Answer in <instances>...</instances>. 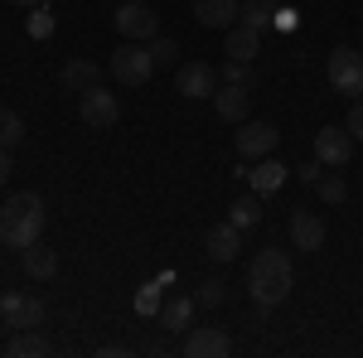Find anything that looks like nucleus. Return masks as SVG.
<instances>
[{
  "label": "nucleus",
  "instance_id": "1",
  "mask_svg": "<svg viewBox=\"0 0 363 358\" xmlns=\"http://www.w3.org/2000/svg\"><path fill=\"white\" fill-rule=\"evenodd\" d=\"M291 286H296V267H291V257L281 247H262L252 257L247 291H252V301H257V310H277L291 296Z\"/></svg>",
  "mask_w": 363,
  "mask_h": 358
},
{
  "label": "nucleus",
  "instance_id": "2",
  "mask_svg": "<svg viewBox=\"0 0 363 358\" xmlns=\"http://www.w3.org/2000/svg\"><path fill=\"white\" fill-rule=\"evenodd\" d=\"M44 223H49V213H44V198L39 194H15V198H5L0 203V242L15 252H25L29 242H39L44 237Z\"/></svg>",
  "mask_w": 363,
  "mask_h": 358
},
{
  "label": "nucleus",
  "instance_id": "3",
  "mask_svg": "<svg viewBox=\"0 0 363 358\" xmlns=\"http://www.w3.org/2000/svg\"><path fill=\"white\" fill-rule=\"evenodd\" d=\"M150 73H155V58H150V49H145V44H136V39H126V44L112 54V78H116V83L140 87Z\"/></svg>",
  "mask_w": 363,
  "mask_h": 358
},
{
  "label": "nucleus",
  "instance_id": "4",
  "mask_svg": "<svg viewBox=\"0 0 363 358\" xmlns=\"http://www.w3.org/2000/svg\"><path fill=\"white\" fill-rule=\"evenodd\" d=\"M116 29H121V39H136V44H150L155 34H160V15L145 5V0H126V5H116Z\"/></svg>",
  "mask_w": 363,
  "mask_h": 358
},
{
  "label": "nucleus",
  "instance_id": "5",
  "mask_svg": "<svg viewBox=\"0 0 363 358\" xmlns=\"http://www.w3.org/2000/svg\"><path fill=\"white\" fill-rule=\"evenodd\" d=\"M325 78H330L335 92L363 97V54H359V49H335L330 63H325Z\"/></svg>",
  "mask_w": 363,
  "mask_h": 358
},
{
  "label": "nucleus",
  "instance_id": "6",
  "mask_svg": "<svg viewBox=\"0 0 363 358\" xmlns=\"http://www.w3.org/2000/svg\"><path fill=\"white\" fill-rule=\"evenodd\" d=\"M78 111H83V121L92 126V131H112L116 121H121V102H116V92H107V87H87L83 97H78Z\"/></svg>",
  "mask_w": 363,
  "mask_h": 358
},
{
  "label": "nucleus",
  "instance_id": "7",
  "mask_svg": "<svg viewBox=\"0 0 363 358\" xmlns=\"http://www.w3.org/2000/svg\"><path fill=\"white\" fill-rule=\"evenodd\" d=\"M281 131L272 126V121H238V136H233V145H238V155L242 160H262V155H272L277 150Z\"/></svg>",
  "mask_w": 363,
  "mask_h": 358
},
{
  "label": "nucleus",
  "instance_id": "8",
  "mask_svg": "<svg viewBox=\"0 0 363 358\" xmlns=\"http://www.w3.org/2000/svg\"><path fill=\"white\" fill-rule=\"evenodd\" d=\"M315 160L325 169H339L354 160V136H349V126H325V131H315Z\"/></svg>",
  "mask_w": 363,
  "mask_h": 358
},
{
  "label": "nucleus",
  "instance_id": "9",
  "mask_svg": "<svg viewBox=\"0 0 363 358\" xmlns=\"http://www.w3.org/2000/svg\"><path fill=\"white\" fill-rule=\"evenodd\" d=\"M0 310H5V325L10 330H39L44 325V301L39 296H0Z\"/></svg>",
  "mask_w": 363,
  "mask_h": 358
},
{
  "label": "nucleus",
  "instance_id": "10",
  "mask_svg": "<svg viewBox=\"0 0 363 358\" xmlns=\"http://www.w3.org/2000/svg\"><path fill=\"white\" fill-rule=\"evenodd\" d=\"M174 92L179 97H213L218 92V68H208V63H184L179 73H174Z\"/></svg>",
  "mask_w": 363,
  "mask_h": 358
},
{
  "label": "nucleus",
  "instance_id": "11",
  "mask_svg": "<svg viewBox=\"0 0 363 358\" xmlns=\"http://www.w3.org/2000/svg\"><path fill=\"white\" fill-rule=\"evenodd\" d=\"M203 252H208L213 262H238V252H242V228H238V223L208 228V233H203Z\"/></svg>",
  "mask_w": 363,
  "mask_h": 358
},
{
  "label": "nucleus",
  "instance_id": "12",
  "mask_svg": "<svg viewBox=\"0 0 363 358\" xmlns=\"http://www.w3.org/2000/svg\"><path fill=\"white\" fill-rule=\"evenodd\" d=\"M184 354L189 358H223V354H233V339L223 330H213V325H199L184 339Z\"/></svg>",
  "mask_w": 363,
  "mask_h": 358
},
{
  "label": "nucleus",
  "instance_id": "13",
  "mask_svg": "<svg viewBox=\"0 0 363 358\" xmlns=\"http://www.w3.org/2000/svg\"><path fill=\"white\" fill-rule=\"evenodd\" d=\"M194 20L203 29H233V20H242V0H194Z\"/></svg>",
  "mask_w": 363,
  "mask_h": 358
},
{
  "label": "nucleus",
  "instance_id": "14",
  "mask_svg": "<svg viewBox=\"0 0 363 358\" xmlns=\"http://www.w3.org/2000/svg\"><path fill=\"white\" fill-rule=\"evenodd\" d=\"M20 267H25L29 281H54L58 276V252L39 237V242H29V247L20 252Z\"/></svg>",
  "mask_w": 363,
  "mask_h": 358
},
{
  "label": "nucleus",
  "instance_id": "15",
  "mask_svg": "<svg viewBox=\"0 0 363 358\" xmlns=\"http://www.w3.org/2000/svg\"><path fill=\"white\" fill-rule=\"evenodd\" d=\"M291 247H301V252H320V247H325V218H315L310 208L291 213Z\"/></svg>",
  "mask_w": 363,
  "mask_h": 358
},
{
  "label": "nucleus",
  "instance_id": "16",
  "mask_svg": "<svg viewBox=\"0 0 363 358\" xmlns=\"http://www.w3.org/2000/svg\"><path fill=\"white\" fill-rule=\"evenodd\" d=\"M247 107H252V87H238V83H223L213 92V111L223 121H247Z\"/></svg>",
  "mask_w": 363,
  "mask_h": 358
},
{
  "label": "nucleus",
  "instance_id": "17",
  "mask_svg": "<svg viewBox=\"0 0 363 358\" xmlns=\"http://www.w3.org/2000/svg\"><path fill=\"white\" fill-rule=\"evenodd\" d=\"M58 83L68 87V92H78V97H83L87 87L102 83V68H97L92 58H68V63H63V73H58Z\"/></svg>",
  "mask_w": 363,
  "mask_h": 358
},
{
  "label": "nucleus",
  "instance_id": "18",
  "mask_svg": "<svg viewBox=\"0 0 363 358\" xmlns=\"http://www.w3.org/2000/svg\"><path fill=\"white\" fill-rule=\"evenodd\" d=\"M257 44H262V29H252V25H242V20H238V25L228 29V39H223V54L252 63V58H257Z\"/></svg>",
  "mask_w": 363,
  "mask_h": 358
},
{
  "label": "nucleus",
  "instance_id": "19",
  "mask_svg": "<svg viewBox=\"0 0 363 358\" xmlns=\"http://www.w3.org/2000/svg\"><path fill=\"white\" fill-rule=\"evenodd\" d=\"M242 174H247V184H252V194H257V198L286 184V165H281V160H267V155L257 160V169H242Z\"/></svg>",
  "mask_w": 363,
  "mask_h": 358
},
{
  "label": "nucleus",
  "instance_id": "20",
  "mask_svg": "<svg viewBox=\"0 0 363 358\" xmlns=\"http://www.w3.org/2000/svg\"><path fill=\"white\" fill-rule=\"evenodd\" d=\"M194 305L189 296H169L165 305H160V325H165L169 334H179V330H189V320H194Z\"/></svg>",
  "mask_w": 363,
  "mask_h": 358
},
{
  "label": "nucleus",
  "instance_id": "21",
  "mask_svg": "<svg viewBox=\"0 0 363 358\" xmlns=\"http://www.w3.org/2000/svg\"><path fill=\"white\" fill-rule=\"evenodd\" d=\"M169 286H174V272H160L150 286H140V296H136V315H160V296H165Z\"/></svg>",
  "mask_w": 363,
  "mask_h": 358
},
{
  "label": "nucleus",
  "instance_id": "22",
  "mask_svg": "<svg viewBox=\"0 0 363 358\" xmlns=\"http://www.w3.org/2000/svg\"><path fill=\"white\" fill-rule=\"evenodd\" d=\"M44 354H54V344H49L39 330H15V339H10V358H44Z\"/></svg>",
  "mask_w": 363,
  "mask_h": 358
},
{
  "label": "nucleus",
  "instance_id": "23",
  "mask_svg": "<svg viewBox=\"0 0 363 358\" xmlns=\"http://www.w3.org/2000/svg\"><path fill=\"white\" fill-rule=\"evenodd\" d=\"M277 0H242V25H252V29H272L277 25Z\"/></svg>",
  "mask_w": 363,
  "mask_h": 358
},
{
  "label": "nucleus",
  "instance_id": "24",
  "mask_svg": "<svg viewBox=\"0 0 363 358\" xmlns=\"http://www.w3.org/2000/svg\"><path fill=\"white\" fill-rule=\"evenodd\" d=\"M228 223H238V228H257V223H262V203H257V198H238V203L228 208Z\"/></svg>",
  "mask_w": 363,
  "mask_h": 358
},
{
  "label": "nucleus",
  "instance_id": "25",
  "mask_svg": "<svg viewBox=\"0 0 363 358\" xmlns=\"http://www.w3.org/2000/svg\"><path fill=\"white\" fill-rule=\"evenodd\" d=\"M20 140H25V121H20L15 111L0 107V145H5V150H15Z\"/></svg>",
  "mask_w": 363,
  "mask_h": 358
},
{
  "label": "nucleus",
  "instance_id": "26",
  "mask_svg": "<svg viewBox=\"0 0 363 358\" xmlns=\"http://www.w3.org/2000/svg\"><path fill=\"white\" fill-rule=\"evenodd\" d=\"M218 78L223 83H238V87H257V73H252V63H242V58H228Z\"/></svg>",
  "mask_w": 363,
  "mask_h": 358
},
{
  "label": "nucleus",
  "instance_id": "27",
  "mask_svg": "<svg viewBox=\"0 0 363 358\" xmlns=\"http://www.w3.org/2000/svg\"><path fill=\"white\" fill-rule=\"evenodd\" d=\"M315 194H320L325 203H344V198H349V184H344V174H320Z\"/></svg>",
  "mask_w": 363,
  "mask_h": 358
},
{
  "label": "nucleus",
  "instance_id": "28",
  "mask_svg": "<svg viewBox=\"0 0 363 358\" xmlns=\"http://www.w3.org/2000/svg\"><path fill=\"white\" fill-rule=\"evenodd\" d=\"M223 296H228V281H223V276H203V286L194 291L199 305H223Z\"/></svg>",
  "mask_w": 363,
  "mask_h": 358
},
{
  "label": "nucleus",
  "instance_id": "29",
  "mask_svg": "<svg viewBox=\"0 0 363 358\" xmlns=\"http://www.w3.org/2000/svg\"><path fill=\"white\" fill-rule=\"evenodd\" d=\"M29 34H34V39H49V34H54V10L29 5Z\"/></svg>",
  "mask_w": 363,
  "mask_h": 358
},
{
  "label": "nucleus",
  "instance_id": "30",
  "mask_svg": "<svg viewBox=\"0 0 363 358\" xmlns=\"http://www.w3.org/2000/svg\"><path fill=\"white\" fill-rule=\"evenodd\" d=\"M145 49H150V58H155V68H160V63H169V58L179 54V44H174V39H160V34H155Z\"/></svg>",
  "mask_w": 363,
  "mask_h": 358
},
{
  "label": "nucleus",
  "instance_id": "31",
  "mask_svg": "<svg viewBox=\"0 0 363 358\" xmlns=\"http://www.w3.org/2000/svg\"><path fill=\"white\" fill-rule=\"evenodd\" d=\"M344 126H349V136H354V140H363V97H354V107H349V121H344Z\"/></svg>",
  "mask_w": 363,
  "mask_h": 358
},
{
  "label": "nucleus",
  "instance_id": "32",
  "mask_svg": "<svg viewBox=\"0 0 363 358\" xmlns=\"http://www.w3.org/2000/svg\"><path fill=\"white\" fill-rule=\"evenodd\" d=\"M320 169H325L320 160H306V165H296V174H301V179H306L310 189H315V184H320Z\"/></svg>",
  "mask_w": 363,
  "mask_h": 358
},
{
  "label": "nucleus",
  "instance_id": "33",
  "mask_svg": "<svg viewBox=\"0 0 363 358\" xmlns=\"http://www.w3.org/2000/svg\"><path fill=\"white\" fill-rule=\"evenodd\" d=\"M10 169H15V165H10V150H5V145H0V184H5V179H10Z\"/></svg>",
  "mask_w": 363,
  "mask_h": 358
},
{
  "label": "nucleus",
  "instance_id": "34",
  "mask_svg": "<svg viewBox=\"0 0 363 358\" xmlns=\"http://www.w3.org/2000/svg\"><path fill=\"white\" fill-rule=\"evenodd\" d=\"M15 5H39V0H15Z\"/></svg>",
  "mask_w": 363,
  "mask_h": 358
},
{
  "label": "nucleus",
  "instance_id": "35",
  "mask_svg": "<svg viewBox=\"0 0 363 358\" xmlns=\"http://www.w3.org/2000/svg\"><path fill=\"white\" fill-rule=\"evenodd\" d=\"M0 296H5V291H0Z\"/></svg>",
  "mask_w": 363,
  "mask_h": 358
}]
</instances>
